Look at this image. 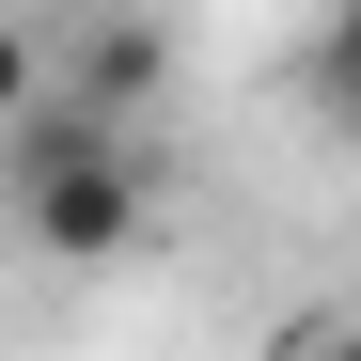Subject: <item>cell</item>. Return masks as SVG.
<instances>
[{"instance_id": "3", "label": "cell", "mask_w": 361, "mask_h": 361, "mask_svg": "<svg viewBox=\"0 0 361 361\" xmlns=\"http://www.w3.org/2000/svg\"><path fill=\"white\" fill-rule=\"evenodd\" d=\"M298 110H314L330 142H361V0H314V32H298Z\"/></svg>"}, {"instance_id": "2", "label": "cell", "mask_w": 361, "mask_h": 361, "mask_svg": "<svg viewBox=\"0 0 361 361\" xmlns=\"http://www.w3.org/2000/svg\"><path fill=\"white\" fill-rule=\"evenodd\" d=\"M157 79H173V32H157V16H94L79 47H47V94L94 110V126H142Z\"/></svg>"}, {"instance_id": "4", "label": "cell", "mask_w": 361, "mask_h": 361, "mask_svg": "<svg viewBox=\"0 0 361 361\" xmlns=\"http://www.w3.org/2000/svg\"><path fill=\"white\" fill-rule=\"evenodd\" d=\"M32 94H47V32H32V16H0V126H16Z\"/></svg>"}, {"instance_id": "1", "label": "cell", "mask_w": 361, "mask_h": 361, "mask_svg": "<svg viewBox=\"0 0 361 361\" xmlns=\"http://www.w3.org/2000/svg\"><path fill=\"white\" fill-rule=\"evenodd\" d=\"M0 204H16V235L47 267H126L142 220H157V157H142V126H94V110L32 94L0 126Z\"/></svg>"}, {"instance_id": "5", "label": "cell", "mask_w": 361, "mask_h": 361, "mask_svg": "<svg viewBox=\"0 0 361 361\" xmlns=\"http://www.w3.org/2000/svg\"><path fill=\"white\" fill-rule=\"evenodd\" d=\"M283 361H361V314H314V330H298Z\"/></svg>"}]
</instances>
